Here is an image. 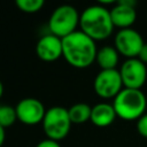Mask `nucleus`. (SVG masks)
Returning <instances> with one entry per match:
<instances>
[{"label":"nucleus","mask_w":147,"mask_h":147,"mask_svg":"<svg viewBox=\"0 0 147 147\" xmlns=\"http://www.w3.org/2000/svg\"><path fill=\"white\" fill-rule=\"evenodd\" d=\"M123 86L125 88L140 90L147 79V68L138 57L126 59L119 69Z\"/></svg>","instance_id":"nucleus-7"},{"label":"nucleus","mask_w":147,"mask_h":147,"mask_svg":"<svg viewBox=\"0 0 147 147\" xmlns=\"http://www.w3.org/2000/svg\"><path fill=\"white\" fill-rule=\"evenodd\" d=\"M15 3L21 11L33 14V13L39 11L42 8L45 2L42 0H16Z\"/></svg>","instance_id":"nucleus-16"},{"label":"nucleus","mask_w":147,"mask_h":147,"mask_svg":"<svg viewBox=\"0 0 147 147\" xmlns=\"http://www.w3.org/2000/svg\"><path fill=\"white\" fill-rule=\"evenodd\" d=\"M63 56L74 68L84 69L90 67L96 57L95 41L83 31H75L62 39Z\"/></svg>","instance_id":"nucleus-1"},{"label":"nucleus","mask_w":147,"mask_h":147,"mask_svg":"<svg viewBox=\"0 0 147 147\" xmlns=\"http://www.w3.org/2000/svg\"><path fill=\"white\" fill-rule=\"evenodd\" d=\"M117 117L116 111L113 107V105L107 103V102H100L92 107V113H91V122L100 127H105L110 125L115 118Z\"/></svg>","instance_id":"nucleus-12"},{"label":"nucleus","mask_w":147,"mask_h":147,"mask_svg":"<svg viewBox=\"0 0 147 147\" xmlns=\"http://www.w3.org/2000/svg\"><path fill=\"white\" fill-rule=\"evenodd\" d=\"M17 119L26 125H36L42 123L46 114V109L41 101L34 98L22 99L15 107Z\"/></svg>","instance_id":"nucleus-9"},{"label":"nucleus","mask_w":147,"mask_h":147,"mask_svg":"<svg viewBox=\"0 0 147 147\" xmlns=\"http://www.w3.org/2000/svg\"><path fill=\"white\" fill-rule=\"evenodd\" d=\"M93 87L95 93L103 99L115 98L123 90V82L119 70H101L94 78Z\"/></svg>","instance_id":"nucleus-8"},{"label":"nucleus","mask_w":147,"mask_h":147,"mask_svg":"<svg viewBox=\"0 0 147 147\" xmlns=\"http://www.w3.org/2000/svg\"><path fill=\"white\" fill-rule=\"evenodd\" d=\"M137 2L134 0H121L111 9L110 16L114 26L126 29L130 28L137 20L136 11Z\"/></svg>","instance_id":"nucleus-10"},{"label":"nucleus","mask_w":147,"mask_h":147,"mask_svg":"<svg viewBox=\"0 0 147 147\" xmlns=\"http://www.w3.org/2000/svg\"><path fill=\"white\" fill-rule=\"evenodd\" d=\"M5 138H6L5 127H2V126L0 125V147L3 145V142H5Z\"/></svg>","instance_id":"nucleus-20"},{"label":"nucleus","mask_w":147,"mask_h":147,"mask_svg":"<svg viewBox=\"0 0 147 147\" xmlns=\"http://www.w3.org/2000/svg\"><path fill=\"white\" fill-rule=\"evenodd\" d=\"M80 15L77 9L70 5L59 6L51 15L48 20V28L52 34L63 39L67 36L74 33L79 24Z\"/></svg>","instance_id":"nucleus-4"},{"label":"nucleus","mask_w":147,"mask_h":147,"mask_svg":"<svg viewBox=\"0 0 147 147\" xmlns=\"http://www.w3.org/2000/svg\"><path fill=\"white\" fill-rule=\"evenodd\" d=\"M36 147H61L59 141H55V140H52V139H45V140H41Z\"/></svg>","instance_id":"nucleus-18"},{"label":"nucleus","mask_w":147,"mask_h":147,"mask_svg":"<svg viewBox=\"0 0 147 147\" xmlns=\"http://www.w3.org/2000/svg\"><path fill=\"white\" fill-rule=\"evenodd\" d=\"M146 18H147V13H146Z\"/></svg>","instance_id":"nucleus-22"},{"label":"nucleus","mask_w":147,"mask_h":147,"mask_svg":"<svg viewBox=\"0 0 147 147\" xmlns=\"http://www.w3.org/2000/svg\"><path fill=\"white\" fill-rule=\"evenodd\" d=\"M69 117L71 123L74 124H82L91 119V113H92V107H90L87 103L84 102H78L71 106L68 109Z\"/></svg>","instance_id":"nucleus-14"},{"label":"nucleus","mask_w":147,"mask_h":147,"mask_svg":"<svg viewBox=\"0 0 147 147\" xmlns=\"http://www.w3.org/2000/svg\"><path fill=\"white\" fill-rule=\"evenodd\" d=\"M2 94H3V85H2V83L0 80V98L2 96Z\"/></svg>","instance_id":"nucleus-21"},{"label":"nucleus","mask_w":147,"mask_h":147,"mask_svg":"<svg viewBox=\"0 0 147 147\" xmlns=\"http://www.w3.org/2000/svg\"><path fill=\"white\" fill-rule=\"evenodd\" d=\"M118 55L119 53L113 46H103L98 49L95 61L101 68V70H111L116 69L118 63Z\"/></svg>","instance_id":"nucleus-13"},{"label":"nucleus","mask_w":147,"mask_h":147,"mask_svg":"<svg viewBox=\"0 0 147 147\" xmlns=\"http://www.w3.org/2000/svg\"><path fill=\"white\" fill-rule=\"evenodd\" d=\"M80 31L92 38L94 41L107 39L114 30V24L108 10L102 5H93L84 9L79 18Z\"/></svg>","instance_id":"nucleus-2"},{"label":"nucleus","mask_w":147,"mask_h":147,"mask_svg":"<svg viewBox=\"0 0 147 147\" xmlns=\"http://www.w3.org/2000/svg\"><path fill=\"white\" fill-rule=\"evenodd\" d=\"M114 44L119 54L124 55L126 59H133L138 57L142 46L145 45V41L137 30L126 28L119 29L115 36Z\"/></svg>","instance_id":"nucleus-6"},{"label":"nucleus","mask_w":147,"mask_h":147,"mask_svg":"<svg viewBox=\"0 0 147 147\" xmlns=\"http://www.w3.org/2000/svg\"><path fill=\"white\" fill-rule=\"evenodd\" d=\"M116 115L125 121L139 119L146 110L147 99L141 90L123 88L113 101Z\"/></svg>","instance_id":"nucleus-3"},{"label":"nucleus","mask_w":147,"mask_h":147,"mask_svg":"<svg viewBox=\"0 0 147 147\" xmlns=\"http://www.w3.org/2000/svg\"><path fill=\"white\" fill-rule=\"evenodd\" d=\"M41 124L48 139L60 141L68 136L72 123L70 121L68 109L55 106L47 109Z\"/></svg>","instance_id":"nucleus-5"},{"label":"nucleus","mask_w":147,"mask_h":147,"mask_svg":"<svg viewBox=\"0 0 147 147\" xmlns=\"http://www.w3.org/2000/svg\"><path fill=\"white\" fill-rule=\"evenodd\" d=\"M137 131L144 138H147V114H144L137 121Z\"/></svg>","instance_id":"nucleus-17"},{"label":"nucleus","mask_w":147,"mask_h":147,"mask_svg":"<svg viewBox=\"0 0 147 147\" xmlns=\"http://www.w3.org/2000/svg\"><path fill=\"white\" fill-rule=\"evenodd\" d=\"M138 59L141 62H144L145 64H147V42H145V45L142 46V48H141V51L138 55Z\"/></svg>","instance_id":"nucleus-19"},{"label":"nucleus","mask_w":147,"mask_h":147,"mask_svg":"<svg viewBox=\"0 0 147 147\" xmlns=\"http://www.w3.org/2000/svg\"><path fill=\"white\" fill-rule=\"evenodd\" d=\"M17 121L16 109L11 106L0 105V125L2 127H9Z\"/></svg>","instance_id":"nucleus-15"},{"label":"nucleus","mask_w":147,"mask_h":147,"mask_svg":"<svg viewBox=\"0 0 147 147\" xmlns=\"http://www.w3.org/2000/svg\"><path fill=\"white\" fill-rule=\"evenodd\" d=\"M36 53L38 57L45 62H53L63 56L62 39L49 33L42 36L36 46Z\"/></svg>","instance_id":"nucleus-11"}]
</instances>
